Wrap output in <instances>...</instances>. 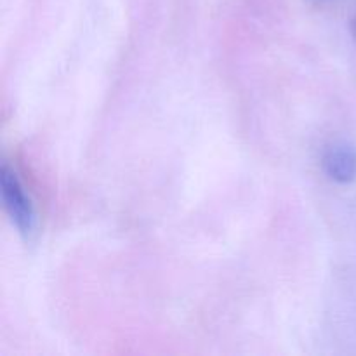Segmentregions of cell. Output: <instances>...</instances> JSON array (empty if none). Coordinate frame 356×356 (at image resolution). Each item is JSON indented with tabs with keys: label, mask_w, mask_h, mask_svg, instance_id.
Segmentation results:
<instances>
[{
	"label": "cell",
	"mask_w": 356,
	"mask_h": 356,
	"mask_svg": "<svg viewBox=\"0 0 356 356\" xmlns=\"http://www.w3.org/2000/svg\"><path fill=\"white\" fill-rule=\"evenodd\" d=\"M0 195H2L3 209L14 228L24 238H30L37 229V212L23 183L7 163H3L0 172Z\"/></svg>",
	"instance_id": "6da1fadb"
},
{
	"label": "cell",
	"mask_w": 356,
	"mask_h": 356,
	"mask_svg": "<svg viewBox=\"0 0 356 356\" xmlns=\"http://www.w3.org/2000/svg\"><path fill=\"white\" fill-rule=\"evenodd\" d=\"M323 169L336 183H351L356 177V149L346 143L330 146L323 155Z\"/></svg>",
	"instance_id": "7a4b0ae2"
}]
</instances>
